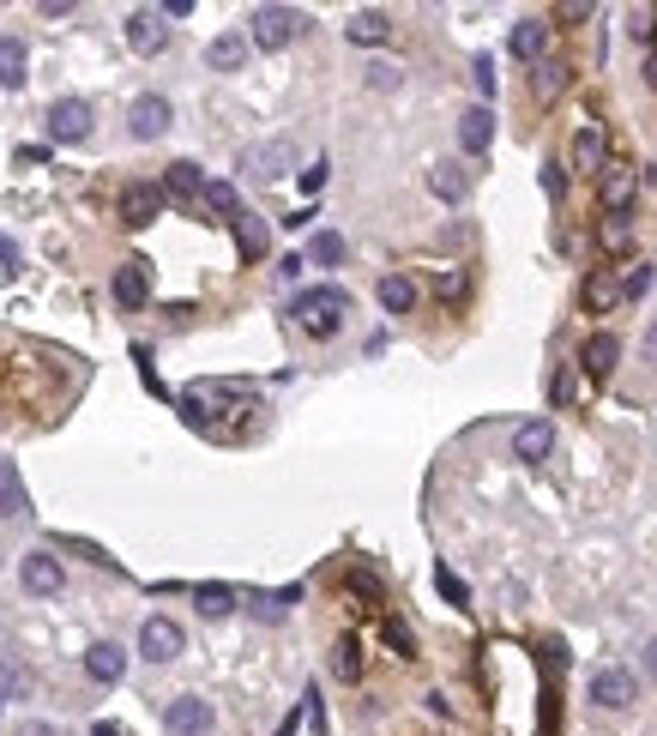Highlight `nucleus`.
<instances>
[{"mask_svg": "<svg viewBox=\"0 0 657 736\" xmlns=\"http://www.w3.org/2000/svg\"><path fill=\"white\" fill-rule=\"evenodd\" d=\"M290 314H296V326L308 338H332L338 326H344V314H350V297L338 285H314V290H302V297L290 302Z\"/></svg>", "mask_w": 657, "mask_h": 736, "instance_id": "f257e3e1", "label": "nucleus"}, {"mask_svg": "<svg viewBox=\"0 0 657 736\" xmlns=\"http://www.w3.org/2000/svg\"><path fill=\"white\" fill-rule=\"evenodd\" d=\"M247 37H254L259 49H290V43L302 37V13L296 7H254V13H247Z\"/></svg>", "mask_w": 657, "mask_h": 736, "instance_id": "f03ea898", "label": "nucleus"}, {"mask_svg": "<svg viewBox=\"0 0 657 736\" xmlns=\"http://www.w3.org/2000/svg\"><path fill=\"white\" fill-rule=\"evenodd\" d=\"M42 128H49L54 145H78L90 133V104L85 97H54L49 116H42Z\"/></svg>", "mask_w": 657, "mask_h": 736, "instance_id": "7ed1b4c3", "label": "nucleus"}, {"mask_svg": "<svg viewBox=\"0 0 657 736\" xmlns=\"http://www.w3.org/2000/svg\"><path fill=\"white\" fill-rule=\"evenodd\" d=\"M242 169L254 181H284L290 169H296V140H266V145H254V152L242 157Z\"/></svg>", "mask_w": 657, "mask_h": 736, "instance_id": "20e7f679", "label": "nucleus"}, {"mask_svg": "<svg viewBox=\"0 0 657 736\" xmlns=\"http://www.w3.org/2000/svg\"><path fill=\"white\" fill-rule=\"evenodd\" d=\"M163 731L169 736H206L211 731V707L199 695H175L163 707Z\"/></svg>", "mask_w": 657, "mask_h": 736, "instance_id": "39448f33", "label": "nucleus"}, {"mask_svg": "<svg viewBox=\"0 0 657 736\" xmlns=\"http://www.w3.org/2000/svg\"><path fill=\"white\" fill-rule=\"evenodd\" d=\"M127 133H133V140H163V133H169V97H157V91L133 97V109H127Z\"/></svg>", "mask_w": 657, "mask_h": 736, "instance_id": "423d86ee", "label": "nucleus"}, {"mask_svg": "<svg viewBox=\"0 0 657 736\" xmlns=\"http://www.w3.org/2000/svg\"><path fill=\"white\" fill-rule=\"evenodd\" d=\"M157 212H163V188H151V181H127L121 188V224L127 230H145Z\"/></svg>", "mask_w": 657, "mask_h": 736, "instance_id": "0eeeda50", "label": "nucleus"}, {"mask_svg": "<svg viewBox=\"0 0 657 736\" xmlns=\"http://www.w3.org/2000/svg\"><path fill=\"white\" fill-rule=\"evenodd\" d=\"M127 43L139 55H163L169 49V13H157V7H139V13L127 19Z\"/></svg>", "mask_w": 657, "mask_h": 736, "instance_id": "6e6552de", "label": "nucleus"}, {"mask_svg": "<svg viewBox=\"0 0 657 736\" xmlns=\"http://www.w3.org/2000/svg\"><path fill=\"white\" fill-rule=\"evenodd\" d=\"M555 453V423L549 417H531V423L513 429V459H525V466H543Z\"/></svg>", "mask_w": 657, "mask_h": 736, "instance_id": "1a4fd4ad", "label": "nucleus"}, {"mask_svg": "<svg viewBox=\"0 0 657 736\" xmlns=\"http://www.w3.org/2000/svg\"><path fill=\"white\" fill-rule=\"evenodd\" d=\"M139 652L151 664H169V659H181V628L169 616H145V628H139Z\"/></svg>", "mask_w": 657, "mask_h": 736, "instance_id": "9d476101", "label": "nucleus"}, {"mask_svg": "<svg viewBox=\"0 0 657 736\" xmlns=\"http://www.w3.org/2000/svg\"><path fill=\"white\" fill-rule=\"evenodd\" d=\"M592 700L604 712H621V707H633V676L621 671V664H604V671L592 676Z\"/></svg>", "mask_w": 657, "mask_h": 736, "instance_id": "9b49d317", "label": "nucleus"}, {"mask_svg": "<svg viewBox=\"0 0 657 736\" xmlns=\"http://www.w3.org/2000/svg\"><path fill=\"white\" fill-rule=\"evenodd\" d=\"M633 194H640V176H633L628 164H609L604 176H597V200H604V212H628Z\"/></svg>", "mask_w": 657, "mask_h": 736, "instance_id": "f8f14e48", "label": "nucleus"}, {"mask_svg": "<svg viewBox=\"0 0 657 736\" xmlns=\"http://www.w3.org/2000/svg\"><path fill=\"white\" fill-rule=\"evenodd\" d=\"M19 580H25L31 598H54L66 586V574H61V562H54V556H25V562H19Z\"/></svg>", "mask_w": 657, "mask_h": 736, "instance_id": "ddd939ff", "label": "nucleus"}, {"mask_svg": "<svg viewBox=\"0 0 657 736\" xmlns=\"http://www.w3.org/2000/svg\"><path fill=\"white\" fill-rule=\"evenodd\" d=\"M604 157H609V140H604V128L597 121H585L580 133H573V169H585V176H604Z\"/></svg>", "mask_w": 657, "mask_h": 736, "instance_id": "4468645a", "label": "nucleus"}, {"mask_svg": "<svg viewBox=\"0 0 657 736\" xmlns=\"http://www.w3.org/2000/svg\"><path fill=\"white\" fill-rule=\"evenodd\" d=\"M344 37L362 43V49H380V43H392V19L380 13V7H362V13H350Z\"/></svg>", "mask_w": 657, "mask_h": 736, "instance_id": "2eb2a0df", "label": "nucleus"}, {"mask_svg": "<svg viewBox=\"0 0 657 736\" xmlns=\"http://www.w3.org/2000/svg\"><path fill=\"white\" fill-rule=\"evenodd\" d=\"M121 671H127V652H121L115 647V640H97V647H90L85 652V676H90V683H121Z\"/></svg>", "mask_w": 657, "mask_h": 736, "instance_id": "dca6fc26", "label": "nucleus"}, {"mask_svg": "<svg viewBox=\"0 0 657 736\" xmlns=\"http://www.w3.org/2000/svg\"><path fill=\"white\" fill-rule=\"evenodd\" d=\"M616 357H621V338L616 333H592V338H585V375H592V381L616 375Z\"/></svg>", "mask_w": 657, "mask_h": 736, "instance_id": "f3484780", "label": "nucleus"}, {"mask_svg": "<svg viewBox=\"0 0 657 736\" xmlns=\"http://www.w3.org/2000/svg\"><path fill=\"white\" fill-rule=\"evenodd\" d=\"M489 140H495V116H489V109H464V116H459V145H464V152H471V157H483V152H489Z\"/></svg>", "mask_w": 657, "mask_h": 736, "instance_id": "a211bd4d", "label": "nucleus"}, {"mask_svg": "<svg viewBox=\"0 0 657 736\" xmlns=\"http://www.w3.org/2000/svg\"><path fill=\"white\" fill-rule=\"evenodd\" d=\"M31 514V495H25V478H19L13 459H0V519H25Z\"/></svg>", "mask_w": 657, "mask_h": 736, "instance_id": "6ab92c4d", "label": "nucleus"}, {"mask_svg": "<svg viewBox=\"0 0 657 736\" xmlns=\"http://www.w3.org/2000/svg\"><path fill=\"white\" fill-rule=\"evenodd\" d=\"M428 188H435V200H447V206H459L464 194H471V176H464V164H435L428 169Z\"/></svg>", "mask_w": 657, "mask_h": 736, "instance_id": "aec40b11", "label": "nucleus"}, {"mask_svg": "<svg viewBox=\"0 0 657 736\" xmlns=\"http://www.w3.org/2000/svg\"><path fill=\"white\" fill-rule=\"evenodd\" d=\"M242 61H247V37H242V31H223V37H211V49H206V67H211V73H235Z\"/></svg>", "mask_w": 657, "mask_h": 736, "instance_id": "412c9836", "label": "nucleus"}, {"mask_svg": "<svg viewBox=\"0 0 657 736\" xmlns=\"http://www.w3.org/2000/svg\"><path fill=\"white\" fill-rule=\"evenodd\" d=\"M163 194H169V200H199V194H206V176H199V164H187V157H181V164H169V169H163Z\"/></svg>", "mask_w": 657, "mask_h": 736, "instance_id": "4be33fe9", "label": "nucleus"}, {"mask_svg": "<svg viewBox=\"0 0 657 736\" xmlns=\"http://www.w3.org/2000/svg\"><path fill=\"white\" fill-rule=\"evenodd\" d=\"M621 297H628V290H621V278H616V272H604V266H597L592 278H585V309H592V314H609Z\"/></svg>", "mask_w": 657, "mask_h": 736, "instance_id": "5701e85b", "label": "nucleus"}, {"mask_svg": "<svg viewBox=\"0 0 657 736\" xmlns=\"http://www.w3.org/2000/svg\"><path fill=\"white\" fill-rule=\"evenodd\" d=\"M145 297H151V285H145V260L115 266V302H121V309H139Z\"/></svg>", "mask_w": 657, "mask_h": 736, "instance_id": "b1692460", "label": "nucleus"}, {"mask_svg": "<svg viewBox=\"0 0 657 736\" xmlns=\"http://www.w3.org/2000/svg\"><path fill=\"white\" fill-rule=\"evenodd\" d=\"M25 67H31V55H25V43L19 37H0V91H19L25 85Z\"/></svg>", "mask_w": 657, "mask_h": 736, "instance_id": "393cba45", "label": "nucleus"}, {"mask_svg": "<svg viewBox=\"0 0 657 736\" xmlns=\"http://www.w3.org/2000/svg\"><path fill=\"white\" fill-rule=\"evenodd\" d=\"M374 297H380V309H387V314H411V309H416V285L404 278V272H387Z\"/></svg>", "mask_w": 657, "mask_h": 736, "instance_id": "a878e982", "label": "nucleus"}, {"mask_svg": "<svg viewBox=\"0 0 657 736\" xmlns=\"http://www.w3.org/2000/svg\"><path fill=\"white\" fill-rule=\"evenodd\" d=\"M543 49H549V25H543V19H519L513 25V55L519 61H543Z\"/></svg>", "mask_w": 657, "mask_h": 736, "instance_id": "bb28decb", "label": "nucleus"}, {"mask_svg": "<svg viewBox=\"0 0 657 736\" xmlns=\"http://www.w3.org/2000/svg\"><path fill=\"white\" fill-rule=\"evenodd\" d=\"M290 604H302V586H284V592H259V598H254V616H259V622H284Z\"/></svg>", "mask_w": 657, "mask_h": 736, "instance_id": "cd10ccee", "label": "nucleus"}, {"mask_svg": "<svg viewBox=\"0 0 657 736\" xmlns=\"http://www.w3.org/2000/svg\"><path fill=\"white\" fill-rule=\"evenodd\" d=\"M235 236H242V254H247V260H259V254L271 248V230L254 218V212H242V218H235Z\"/></svg>", "mask_w": 657, "mask_h": 736, "instance_id": "c85d7f7f", "label": "nucleus"}, {"mask_svg": "<svg viewBox=\"0 0 657 736\" xmlns=\"http://www.w3.org/2000/svg\"><path fill=\"white\" fill-rule=\"evenodd\" d=\"M194 604H199V616H211V622H218V616H230V610H235V592H230V586H218V580H211V586H199V592H194Z\"/></svg>", "mask_w": 657, "mask_h": 736, "instance_id": "c756f323", "label": "nucleus"}, {"mask_svg": "<svg viewBox=\"0 0 657 736\" xmlns=\"http://www.w3.org/2000/svg\"><path fill=\"white\" fill-rule=\"evenodd\" d=\"M597 242H604L609 254H621V248L633 242V218H628V212H609V218H604V230H597Z\"/></svg>", "mask_w": 657, "mask_h": 736, "instance_id": "7c9ffc66", "label": "nucleus"}, {"mask_svg": "<svg viewBox=\"0 0 657 736\" xmlns=\"http://www.w3.org/2000/svg\"><path fill=\"white\" fill-rule=\"evenodd\" d=\"M308 260H314V266H338V260H344V236H338V230H320V236L308 242Z\"/></svg>", "mask_w": 657, "mask_h": 736, "instance_id": "2f4dec72", "label": "nucleus"}, {"mask_svg": "<svg viewBox=\"0 0 657 736\" xmlns=\"http://www.w3.org/2000/svg\"><path fill=\"white\" fill-rule=\"evenodd\" d=\"M206 212H223V218H242V206H235V188L230 181H206Z\"/></svg>", "mask_w": 657, "mask_h": 736, "instance_id": "473e14b6", "label": "nucleus"}, {"mask_svg": "<svg viewBox=\"0 0 657 736\" xmlns=\"http://www.w3.org/2000/svg\"><path fill=\"white\" fill-rule=\"evenodd\" d=\"M356 671H362V652H356V640H338V647H332V676L356 683Z\"/></svg>", "mask_w": 657, "mask_h": 736, "instance_id": "72a5a7b5", "label": "nucleus"}, {"mask_svg": "<svg viewBox=\"0 0 657 736\" xmlns=\"http://www.w3.org/2000/svg\"><path fill=\"white\" fill-rule=\"evenodd\" d=\"M561 85H568V67H537V73H531V91H537V97H555Z\"/></svg>", "mask_w": 657, "mask_h": 736, "instance_id": "f704fd0d", "label": "nucleus"}, {"mask_svg": "<svg viewBox=\"0 0 657 736\" xmlns=\"http://www.w3.org/2000/svg\"><path fill=\"white\" fill-rule=\"evenodd\" d=\"M652 285H657V266H652V260H640V266H633L628 278H621V290H628V297H645Z\"/></svg>", "mask_w": 657, "mask_h": 736, "instance_id": "c9c22d12", "label": "nucleus"}, {"mask_svg": "<svg viewBox=\"0 0 657 736\" xmlns=\"http://www.w3.org/2000/svg\"><path fill=\"white\" fill-rule=\"evenodd\" d=\"M435 586H440V592L452 598V604H471V586H464V580H459V574H452V568H440V574H435Z\"/></svg>", "mask_w": 657, "mask_h": 736, "instance_id": "e433bc0d", "label": "nucleus"}, {"mask_svg": "<svg viewBox=\"0 0 657 736\" xmlns=\"http://www.w3.org/2000/svg\"><path fill=\"white\" fill-rule=\"evenodd\" d=\"M471 79H477L483 97H495V61H489V55H477V61H471Z\"/></svg>", "mask_w": 657, "mask_h": 736, "instance_id": "4c0bfd02", "label": "nucleus"}, {"mask_svg": "<svg viewBox=\"0 0 657 736\" xmlns=\"http://www.w3.org/2000/svg\"><path fill=\"white\" fill-rule=\"evenodd\" d=\"M628 31H633V37H652V31H657V7H640V13H628Z\"/></svg>", "mask_w": 657, "mask_h": 736, "instance_id": "58836bf2", "label": "nucleus"}, {"mask_svg": "<svg viewBox=\"0 0 657 736\" xmlns=\"http://www.w3.org/2000/svg\"><path fill=\"white\" fill-rule=\"evenodd\" d=\"M543 194H549V200H561V194H568V176H561V169H543Z\"/></svg>", "mask_w": 657, "mask_h": 736, "instance_id": "ea45409f", "label": "nucleus"}, {"mask_svg": "<svg viewBox=\"0 0 657 736\" xmlns=\"http://www.w3.org/2000/svg\"><path fill=\"white\" fill-rule=\"evenodd\" d=\"M368 85L387 91V85H399V73H392V67H368Z\"/></svg>", "mask_w": 657, "mask_h": 736, "instance_id": "a19ab883", "label": "nucleus"}, {"mask_svg": "<svg viewBox=\"0 0 657 736\" xmlns=\"http://www.w3.org/2000/svg\"><path fill=\"white\" fill-rule=\"evenodd\" d=\"M573 399V369H561V375H555V405H568Z\"/></svg>", "mask_w": 657, "mask_h": 736, "instance_id": "79ce46f5", "label": "nucleus"}, {"mask_svg": "<svg viewBox=\"0 0 657 736\" xmlns=\"http://www.w3.org/2000/svg\"><path fill=\"white\" fill-rule=\"evenodd\" d=\"M13 736H61V731H54V724H42V719H31V724H19Z\"/></svg>", "mask_w": 657, "mask_h": 736, "instance_id": "37998d69", "label": "nucleus"}, {"mask_svg": "<svg viewBox=\"0 0 657 736\" xmlns=\"http://www.w3.org/2000/svg\"><path fill=\"white\" fill-rule=\"evenodd\" d=\"M302 188H308V194H320V188H326V164H314L308 176H302Z\"/></svg>", "mask_w": 657, "mask_h": 736, "instance_id": "c03bdc74", "label": "nucleus"}, {"mask_svg": "<svg viewBox=\"0 0 657 736\" xmlns=\"http://www.w3.org/2000/svg\"><path fill=\"white\" fill-rule=\"evenodd\" d=\"M90 736H127V731H121V724H109V719H97V724H90Z\"/></svg>", "mask_w": 657, "mask_h": 736, "instance_id": "a18cd8bd", "label": "nucleus"}, {"mask_svg": "<svg viewBox=\"0 0 657 736\" xmlns=\"http://www.w3.org/2000/svg\"><path fill=\"white\" fill-rule=\"evenodd\" d=\"M645 85H652V91H657V49H652V55H645Z\"/></svg>", "mask_w": 657, "mask_h": 736, "instance_id": "49530a36", "label": "nucleus"}, {"mask_svg": "<svg viewBox=\"0 0 657 736\" xmlns=\"http://www.w3.org/2000/svg\"><path fill=\"white\" fill-rule=\"evenodd\" d=\"M645 357H652V362H657V321H652V326H645Z\"/></svg>", "mask_w": 657, "mask_h": 736, "instance_id": "de8ad7c7", "label": "nucleus"}, {"mask_svg": "<svg viewBox=\"0 0 657 736\" xmlns=\"http://www.w3.org/2000/svg\"><path fill=\"white\" fill-rule=\"evenodd\" d=\"M645 671L657 676V640H645Z\"/></svg>", "mask_w": 657, "mask_h": 736, "instance_id": "09e8293b", "label": "nucleus"}, {"mask_svg": "<svg viewBox=\"0 0 657 736\" xmlns=\"http://www.w3.org/2000/svg\"><path fill=\"white\" fill-rule=\"evenodd\" d=\"M0 260H7V266H13V260H19V248L7 242V236H0Z\"/></svg>", "mask_w": 657, "mask_h": 736, "instance_id": "8fccbe9b", "label": "nucleus"}]
</instances>
